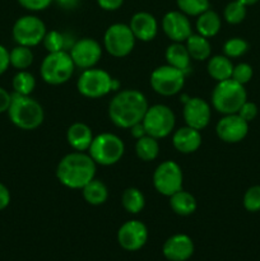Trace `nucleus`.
I'll use <instances>...</instances> for the list:
<instances>
[{"instance_id":"obj_43","label":"nucleus","mask_w":260,"mask_h":261,"mask_svg":"<svg viewBox=\"0 0 260 261\" xmlns=\"http://www.w3.org/2000/svg\"><path fill=\"white\" fill-rule=\"evenodd\" d=\"M10 203V193L5 185L0 182V211L7 208Z\"/></svg>"},{"instance_id":"obj_35","label":"nucleus","mask_w":260,"mask_h":261,"mask_svg":"<svg viewBox=\"0 0 260 261\" xmlns=\"http://www.w3.org/2000/svg\"><path fill=\"white\" fill-rule=\"evenodd\" d=\"M249 50V43L240 37L229 38L224 42L223 45V54L227 58H240V56L245 55Z\"/></svg>"},{"instance_id":"obj_9","label":"nucleus","mask_w":260,"mask_h":261,"mask_svg":"<svg viewBox=\"0 0 260 261\" xmlns=\"http://www.w3.org/2000/svg\"><path fill=\"white\" fill-rule=\"evenodd\" d=\"M103 46L107 53L114 58H125L135 46V37L130 25L115 23L110 25L103 36Z\"/></svg>"},{"instance_id":"obj_3","label":"nucleus","mask_w":260,"mask_h":261,"mask_svg":"<svg viewBox=\"0 0 260 261\" xmlns=\"http://www.w3.org/2000/svg\"><path fill=\"white\" fill-rule=\"evenodd\" d=\"M8 115L13 124L22 130H35L45 119L42 106L30 96L13 93Z\"/></svg>"},{"instance_id":"obj_8","label":"nucleus","mask_w":260,"mask_h":261,"mask_svg":"<svg viewBox=\"0 0 260 261\" xmlns=\"http://www.w3.org/2000/svg\"><path fill=\"white\" fill-rule=\"evenodd\" d=\"M111 78L106 70L97 68H91L83 70L76 82V88L82 96L87 98H99L112 91Z\"/></svg>"},{"instance_id":"obj_40","label":"nucleus","mask_w":260,"mask_h":261,"mask_svg":"<svg viewBox=\"0 0 260 261\" xmlns=\"http://www.w3.org/2000/svg\"><path fill=\"white\" fill-rule=\"evenodd\" d=\"M122 3H124V0H97V4L103 10H109V12L117 10L121 7Z\"/></svg>"},{"instance_id":"obj_7","label":"nucleus","mask_w":260,"mask_h":261,"mask_svg":"<svg viewBox=\"0 0 260 261\" xmlns=\"http://www.w3.org/2000/svg\"><path fill=\"white\" fill-rule=\"evenodd\" d=\"M175 122V114L170 107L166 105H153L148 107L142 124L147 135L155 139H162L173 132Z\"/></svg>"},{"instance_id":"obj_25","label":"nucleus","mask_w":260,"mask_h":261,"mask_svg":"<svg viewBox=\"0 0 260 261\" xmlns=\"http://www.w3.org/2000/svg\"><path fill=\"white\" fill-rule=\"evenodd\" d=\"M170 206L177 216L188 217L195 213L196 200L190 193L180 190L170 196Z\"/></svg>"},{"instance_id":"obj_28","label":"nucleus","mask_w":260,"mask_h":261,"mask_svg":"<svg viewBox=\"0 0 260 261\" xmlns=\"http://www.w3.org/2000/svg\"><path fill=\"white\" fill-rule=\"evenodd\" d=\"M135 153H137L138 158H140L144 162H150L154 161L158 157L160 153V144H158V139L149 137V135H144L143 138L137 140L135 144Z\"/></svg>"},{"instance_id":"obj_36","label":"nucleus","mask_w":260,"mask_h":261,"mask_svg":"<svg viewBox=\"0 0 260 261\" xmlns=\"http://www.w3.org/2000/svg\"><path fill=\"white\" fill-rule=\"evenodd\" d=\"M242 204L247 212H251V213L260 212V185L247 189L242 199Z\"/></svg>"},{"instance_id":"obj_11","label":"nucleus","mask_w":260,"mask_h":261,"mask_svg":"<svg viewBox=\"0 0 260 261\" xmlns=\"http://www.w3.org/2000/svg\"><path fill=\"white\" fill-rule=\"evenodd\" d=\"M183 171L173 161H165L155 168L153 173V186L163 196L173 195L183 190Z\"/></svg>"},{"instance_id":"obj_45","label":"nucleus","mask_w":260,"mask_h":261,"mask_svg":"<svg viewBox=\"0 0 260 261\" xmlns=\"http://www.w3.org/2000/svg\"><path fill=\"white\" fill-rule=\"evenodd\" d=\"M58 2L60 3V5H63L64 8H73L75 7L78 0H58Z\"/></svg>"},{"instance_id":"obj_39","label":"nucleus","mask_w":260,"mask_h":261,"mask_svg":"<svg viewBox=\"0 0 260 261\" xmlns=\"http://www.w3.org/2000/svg\"><path fill=\"white\" fill-rule=\"evenodd\" d=\"M18 3L27 10L40 12V10L46 9L53 3V0H18Z\"/></svg>"},{"instance_id":"obj_29","label":"nucleus","mask_w":260,"mask_h":261,"mask_svg":"<svg viewBox=\"0 0 260 261\" xmlns=\"http://www.w3.org/2000/svg\"><path fill=\"white\" fill-rule=\"evenodd\" d=\"M69 38L70 37L65 33H61L59 31H50L46 33L42 42L48 53H59V51H68V48L70 50L75 41H70Z\"/></svg>"},{"instance_id":"obj_1","label":"nucleus","mask_w":260,"mask_h":261,"mask_svg":"<svg viewBox=\"0 0 260 261\" xmlns=\"http://www.w3.org/2000/svg\"><path fill=\"white\" fill-rule=\"evenodd\" d=\"M148 101L142 92L125 89L119 92L109 105V116L112 124L121 129H130L143 121L148 110Z\"/></svg>"},{"instance_id":"obj_22","label":"nucleus","mask_w":260,"mask_h":261,"mask_svg":"<svg viewBox=\"0 0 260 261\" xmlns=\"http://www.w3.org/2000/svg\"><path fill=\"white\" fill-rule=\"evenodd\" d=\"M165 56L168 65L184 71L185 74L190 69L191 58L188 53V48H186L185 45H183V42L171 43L167 50H166Z\"/></svg>"},{"instance_id":"obj_2","label":"nucleus","mask_w":260,"mask_h":261,"mask_svg":"<svg viewBox=\"0 0 260 261\" xmlns=\"http://www.w3.org/2000/svg\"><path fill=\"white\" fill-rule=\"evenodd\" d=\"M96 162L84 152H73L61 158L56 168V177L69 189H83L96 176Z\"/></svg>"},{"instance_id":"obj_14","label":"nucleus","mask_w":260,"mask_h":261,"mask_svg":"<svg viewBox=\"0 0 260 261\" xmlns=\"http://www.w3.org/2000/svg\"><path fill=\"white\" fill-rule=\"evenodd\" d=\"M148 241V229L143 222L132 219L122 224L117 231V242L126 251H138Z\"/></svg>"},{"instance_id":"obj_37","label":"nucleus","mask_w":260,"mask_h":261,"mask_svg":"<svg viewBox=\"0 0 260 261\" xmlns=\"http://www.w3.org/2000/svg\"><path fill=\"white\" fill-rule=\"evenodd\" d=\"M252 74H254V71H252L251 65H249V64L246 63H240L233 66V71H232L231 78L233 79V81H236L237 83L245 86V84L249 83V82L251 81Z\"/></svg>"},{"instance_id":"obj_27","label":"nucleus","mask_w":260,"mask_h":261,"mask_svg":"<svg viewBox=\"0 0 260 261\" xmlns=\"http://www.w3.org/2000/svg\"><path fill=\"white\" fill-rule=\"evenodd\" d=\"M82 194H83L84 200L91 205H102L106 203L107 198H109V190L107 186L102 182L101 180L93 178L89 181L83 189H82Z\"/></svg>"},{"instance_id":"obj_32","label":"nucleus","mask_w":260,"mask_h":261,"mask_svg":"<svg viewBox=\"0 0 260 261\" xmlns=\"http://www.w3.org/2000/svg\"><path fill=\"white\" fill-rule=\"evenodd\" d=\"M36 88V79L31 73L25 70H19L13 78V89L15 93L30 96Z\"/></svg>"},{"instance_id":"obj_33","label":"nucleus","mask_w":260,"mask_h":261,"mask_svg":"<svg viewBox=\"0 0 260 261\" xmlns=\"http://www.w3.org/2000/svg\"><path fill=\"white\" fill-rule=\"evenodd\" d=\"M223 17L229 24H239L246 18V5L240 3L239 0L228 3L224 8Z\"/></svg>"},{"instance_id":"obj_44","label":"nucleus","mask_w":260,"mask_h":261,"mask_svg":"<svg viewBox=\"0 0 260 261\" xmlns=\"http://www.w3.org/2000/svg\"><path fill=\"white\" fill-rule=\"evenodd\" d=\"M130 133H132V135L137 140L140 139V138H143L144 135H147V133H145V129H144V126H143L142 122H138V124L133 125V126L130 127Z\"/></svg>"},{"instance_id":"obj_38","label":"nucleus","mask_w":260,"mask_h":261,"mask_svg":"<svg viewBox=\"0 0 260 261\" xmlns=\"http://www.w3.org/2000/svg\"><path fill=\"white\" fill-rule=\"evenodd\" d=\"M237 114L245 120V121L250 122L257 116V106L254 103V102L246 101L241 107H240L239 112Z\"/></svg>"},{"instance_id":"obj_6","label":"nucleus","mask_w":260,"mask_h":261,"mask_svg":"<svg viewBox=\"0 0 260 261\" xmlns=\"http://www.w3.org/2000/svg\"><path fill=\"white\" fill-rule=\"evenodd\" d=\"M125 152L121 138L111 133H102L93 138L88 148V154L96 165L112 166L119 162Z\"/></svg>"},{"instance_id":"obj_5","label":"nucleus","mask_w":260,"mask_h":261,"mask_svg":"<svg viewBox=\"0 0 260 261\" xmlns=\"http://www.w3.org/2000/svg\"><path fill=\"white\" fill-rule=\"evenodd\" d=\"M75 65L68 51L48 53L41 63V78L51 86L66 83L73 76Z\"/></svg>"},{"instance_id":"obj_41","label":"nucleus","mask_w":260,"mask_h":261,"mask_svg":"<svg viewBox=\"0 0 260 261\" xmlns=\"http://www.w3.org/2000/svg\"><path fill=\"white\" fill-rule=\"evenodd\" d=\"M10 102H12V94L0 87V114H3V112H8V109H9L10 106Z\"/></svg>"},{"instance_id":"obj_18","label":"nucleus","mask_w":260,"mask_h":261,"mask_svg":"<svg viewBox=\"0 0 260 261\" xmlns=\"http://www.w3.org/2000/svg\"><path fill=\"white\" fill-rule=\"evenodd\" d=\"M162 252L163 256L170 261H186L193 256L194 242L188 234H173L166 240Z\"/></svg>"},{"instance_id":"obj_30","label":"nucleus","mask_w":260,"mask_h":261,"mask_svg":"<svg viewBox=\"0 0 260 261\" xmlns=\"http://www.w3.org/2000/svg\"><path fill=\"white\" fill-rule=\"evenodd\" d=\"M121 203L127 213L138 214L144 209L145 198L139 189L127 188L126 190L122 193Z\"/></svg>"},{"instance_id":"obj_42","label":"nucleus","mask_w":260,"mask_h":261,"mask_svg":"<svg viewBox=\"0 0 260 261\" xmlns=\"http://www.w3.org/2000/svg\"><path fill=\"white\" fill-rule=\"evenodd\" d=\"M10 65V59H9V51L0 45V75L7 71V69Z\"/></svg>"},{"instance_id":"obj_31","label":"nucleus","mask_w":260,"mask_h":261,"mask_svg":"<svg viewBox=\"0 0 260 261\" xmlns=\"http://www.w3.org/2000/svg\"><path fill=\"white\" fill-rule=\"evenodd\" d=\"M10 65L18 70H25L33 63V53L27 46L18 45L9 53Z\"/></svg>"},{"instance_id":"obj_17","label":"nucleus","mask_w":260,"mask_h":261,"mask_svg":"<svg viewBox=\"0 0 260 261\" xmlns=\"http://www.w3.org/2000/svg\"><path fill=\"white\" fill-rule=\"evenodd\" d=\"M183 115L188 126L200 132L211 121V106L200 97H190L184 103Z\"/></svg>"},{"instance_id":"obj_13","label":"nucleus","mask_w":260,"mask_h":261,"mask_svg":"<svg viewBox=\"0 0 260 261\" xmlns=\"http://www.w3.org/2000/svg\"><path fill=\"white\" fill-rule=\"evenodd\" d=\"M74 65L83 70L94 68L102 56V47L93 38H82L74 42L71 48L69 50Z\"/></svg>"},{"instance_id":"obj_19","label":"nucleus","mask_w":260,"mask_h":261,"mask_svg":"<svg viewBox=\"0 0 260 261\" xmlns=\"http://www.w3.org/2000/svg\"><path fill=\"white\" fill-rule=\"evenodd\" d=\"M130 30H132L135 40L149 42V41L154 40L158 33L157 19L150 13L138 12L133 15L132 20H130Z\"/></svg>"},{"instance_id":"obj_21","label":"nucleus","mask_w":260,"mask_h":261,"mask_svg":"<svg viewBox=\"0 0 260 261\" xmlns=\"http://www.w3.org/2000/svg\"><path fill=\"white\" fill-rule=\"evenodd\" d=\"M93 138L91 127L83 122H75V124L70 125L66 132V140H68L69 145L76 152L88 150Z\"/></svg>"},{"instance_id":"obj_23","label":"nucleus","mask_w":260,"mask_h":261,"mask_svg":"<svg viewBox=\"0 0 260 261\" xmlns=\"http://www.w3.org/2000/svg\"><path fill=\"white\" fill-rule=\"evenodd\" d=\"M233 66L231 59L227 58L226 55H216L209 58L206 70L214 81L223 82L231 79Z\"/></svg>"},{"instance_id":"obj_10","label":"nucleus","mask_w":260,"mask_h":261,"mask_svg":"<svg viewBox=\"0 0 260 261\" xmlns=\"http://www.w3.org/2000/svg\"><path fill=\"white\" fill-rule=\"evenodd\" d=\"M186 74L171 65H162L155 68L150 74V87L155 93L170 97L177 94L185 84Z\"/></svg>"},{"instance_id":"obj_20","label":"nucleus","mask_w":260,"mask_h":261,"mask_svg":"<svg viewBox=\"0 0 260 261\" xmlns=\"http://www.w3.org/2000/svg\"><path fill=\"white\" fill-rule=\"evenodd\" d=\"M172 144L177 152L190 154L196 152L201 145V134L199 130L190 126H184L176 130L172 135Z\"/></svg>"},{"instance_id":"obj_46","label":"nucleus","mask_w":260,"mask_h":261,"mask_svg":"<svg viewBox=\"0 0 260 261\" xmlns=\"http://www.w3.org/2000/svg\"><path fill=\"white\" fill-rule=\"evenodd\" d=\"M239 2L242 3V4H244V5H246V7H249V5L256 4V3L259 2V0H239Z\"/></svg>"},{"instance_id":"obj_34","label":"nucleus","mask_w":260,"mask_h":261,"mask_svg":"<svg viewBox=\"0 0 260 261\" xmlns=\"http://www.w3.org/2000/svg\"><path fill=\"white\" fill-rule=\"evenodd\" d=\"M180 12L186 15L198 17L209 9V0H176Z\"/></svg>"},{"instance_id":"obj_12","label":"nucleus","mask_w":260,"mask_h":261,"mask_svg":"<svg viewBox=\"0 0 260 261\" xmlns=\"http://www.w3.org/2000/svg\"><path fill=\"white\" fill-rule=\"evenodd\" d=\"M46 25L36 15H23L13 25V38L18 45L37 46L45 38Z\"/></svg>"},{"instance_id":"obj_26","label":"nucleus","mask_w":260,"mask_h":261,"mask_svg":"<svg viewBox=\"0 0 260 261\" xmlns=\"http://www.w3.org/2000/svg\"><path fill=\"white\" fill-rule=\"evenodd\" d=\"M186 42V48L191 59L196 61H204L211 58L212 46L211 42L206 37L201 35H190Z\"/></svg>"},{"instance_id":"obj_4","label":"nucleus","mask_w":260,"mask_h":261,"mask_svg":"<svg viewBox=\"0 0 260 261\" xmlns=\"http://www.w3.org/2000/svg\"><path fill=\"white\" fill-rule=\"evenodd\" d=\"M246 101L247 93L245 87L232 78L218 82L212 92V105L219 114H237L240 107Z\"/></svg>"},{"instance_id":"obj_24","label":"nucleus","mask_w":260,"mask_h":261,"mask_svg":"<svg viewBox=\"0 0 260 261\" xmlns=\"http://www.w3.org/2000/svg\"><path fill=\"white\" fill-rule=\"evenodd\" d=\"M221 30V17L214 10H205L198 15L196 19V31L203 37L211 38L214 37Z\"/></svg>"},{"instance_id":"obj_16","label":"nucleus","mask_w":260,"mask_h":261,"mask_svg":"<svg viewBox=\"0 0 260 261\" xmlns=\"http://www.w3.org/2000/svg\"><path fill=\"white\" fill-rule=\"evenodd\" d=\"M162 30L173 42H185L189 36L193 35L191 23L188 15L180 10L166 13L162 19Z\"/></svg>"},{"instance_id":"obj_15","label":"nucleus","mask_w":260,"mask_h":261,"mask_svg":"<svg viewBox=\"0 0 260 261\" xmlns=\"http://www.w3.org/2000/svg\"><path fill=\"white\" fill-rule=\"evenodd\" d=\"M216 133L222 142L235 144L246 138L249 133V122L245 121L239 114L224 115L217 122Z\"/></svg>"}]
</instances>
